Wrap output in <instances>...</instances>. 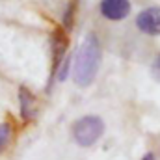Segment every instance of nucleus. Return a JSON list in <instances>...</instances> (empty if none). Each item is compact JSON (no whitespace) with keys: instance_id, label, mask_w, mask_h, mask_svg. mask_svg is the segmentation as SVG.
<instances>
[{"instance_id":"obj_1","label":"nucleus","mask_w":160,"mask_h":160,"mask_svg":"<svg viewBox=\"0 0 160 160\" xmlns=\"http://www.w3.org/2000/svg\"><path fill=\"white\" fill-rule=\"evenodd\" d=\"M102 63V45L101 39L97 38V34L89 32L84 41L80 43L78 50L73 58V71L71 77L73 82L78 88H88L91 86L101 69Z\"/></svg>"},{"instance_id":"obj_2","label":"nucleus","mask_w":160,"mask_h":160,"mask_svg":"<svg viewBox=\"0 0 160 160\" xmlns=\"http://www.w3.org/2000/svg\"><path fill=\"white\" fill-rule=\"evenodd\" d=\"M104 121L101 116H95V114H88V116H82L71 125V136H73V142L78 145V147H93L104 134Z\"/></svg>"},{"instance_id":"obj_3","label":"nucleus","mask_w":160,"mask_h":160,"mask_svg":"<svg viewBox=\"0 0 160 160\" xmlns=\"http://www.w3.org/2000/svg\"><path fill=\"white\" fill-rule=\"evenodd\" d=\"M136 28L149 38L160 36V6H147L136 15Z\"/></svg>"},{"instance_id":"obj_4","label":"nucleus","mask_w":160,"mask_h":160,"mask_svg":"<svg viewBox=\"0 0 160 160\" xmlns=\"http://www.w3.org/2000/svg\"><path fill=\"white\" fill-rule=\"evenodd\" d=\"M99 13L102 19L110 22H121L132 13V2L130 0H101Z\"/></svg>"},{"instance_id":"obj_5","label":"nucleus","mask_w":160,"mask_h":160,"mask_svg":"<svg viewBox=\"0 0 160 160\" xmlns=\"http://www.w3.org/2000/svg\"><path fill=\"white\" fill-rule=\"evenodd\" d=\"M65 32H67V30L62 26V28H56V30L52 32V36H50V48H52V75L56 73V69H58V65L62 63V60L67 56L65 50H67L69 41H67Z\"/></svg>"},{"instance_id":"obj_6","label":"nucleus","mask_w":160,"mask_h":160,"mask_svg":"<svg viewBox=\"0 0 160 160\" xmlns=\"http://www.w3.org/2000/svg\"><path fill=\"white\" fill-rule=\"evenodd\" d=\"M36 104H38L36 95H34L28 88L21 86V88H19V110H21L22 121H32L34 119V116H36Z\"/></svg>"},{"instance_id":"obj_7","label":"nucleus","mask_w":160,"mask_h":160,"mask_svg":"<svg viewBox=\"0 0 160 160\" xmlns=\"http://www.w3.org/2000/svg\"><path fill=\"white\" fill-rule=\"evenodd\" d=\"M71 71H73V56L67 54V56L62 60V63L58 65V69H56V73L52 75V78H56L58 82H65L67 77L71 75Z\"/></svg>"},{"instance_id":"obj_8","label":"nucleus","mask_w":160,"mask_h":160,"mask_svg":"<svg viewBox=\"0 0 160 160\" xmlns=\"http://www.w3.org/2000/svg\"><path fill=\"white\" fill-rule=\"evenodd\" d=\"M75 17H77V0H71L65 8V13H63V21H62V26L69 32L73 26H75Z\"/></svg>"},{"instance_id":"obj_9","label":"nucleus","mask_w":160,"mask_h":160,"mask_svg":"<svg viewBox=\"0 0 160 160\" xmlns=\"http://www.w3.org/2000/svg\"><path fill=\"white\" fill-rule=\"evenodd\" d=\"M11 138H13V128H11V125H9V123H0V153L9 145Z\"/></svg>"},{"instance_id":"obj_10","label":"nucleus","mask_w":160,"mask_h":160,"mask_svg":"<svg viewBox=\"0 0 160 160\" xmlns=\"http://www.w3.org/2000/svg\"><path fill=\"white\" fill-rule=\"evenodd\" d=\"M153 73L157 77H160V52H158V56L155 58V62H153Z\"/></svg>"},{"instance_id":"obj_11","label":"nucleus","mask_w":160,"mask_h":160,"mask_svg":"<svg viewBox=\"0 0 160 160\" xmlns=\"http://www.w3.org/2000/svg\"><path fill=\"white\" fill-rule=\"evenodd\" d=\"M140 160H158V157H157L153 151H147V153H143V157Z\"/></svg>"}]
</instances>
